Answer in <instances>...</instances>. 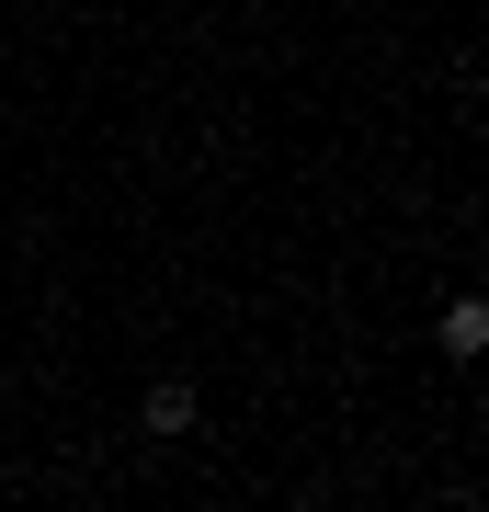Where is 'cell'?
<instances>
[{
  "mask_svg": "<svg viewBox=\"0 0 489 512\" xmlns=\"http://www.w3.org/2000/svg\"><path fill=\"white\" fill-rule=\"evenodd\" d=\"M433 342L455 353V365H478V353H489V296H444V319H433Z\"/></svg>",
  "mask_w": 489,
  "mask_h": 512,
  "instance_id": "obj_1",
  "label": "cell"
},
{
  "mask_svg": "<svg viewBox=\"0 0 489 512\" xmlns=\"http://www.w3.org/2000/svg\"><path fill=\"white\" fill-rule=\"evenodd\" d=\"M148 433H160V444H182V433H194V387H182V376H160V387H148Z\"/></svg>",
  "mask_w": 489,
  "mask_h": 512,
  "instance_id": "obj_2",
  "label": "cell"
},
{
  "mask_svg": "<svg viewBox=\"0 0 489 512\" xmlns=\"http://www.w3.org/2000/svg\"><path fill=\"white\" fill-rule=\"evenodd\" d=\"M478 433H489V399H478Z\"/></svg>",
  "mask_w": 489,
  "mask_h": 512,
  "instance_id": "obj_3",
  "label": "cell"
}]
</instances>
